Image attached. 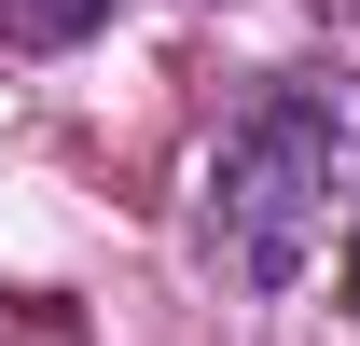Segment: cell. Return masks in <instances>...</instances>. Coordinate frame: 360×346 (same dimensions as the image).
<instances>
[{
	"instance_id": "1",
	"label": "cell",
	"mask_w": 360,
	"mask_h": 346,
	"mask_svg": "<svg viewBox=\"0 0 360 346\" xmlns=\"http://www.w3.org/2000/svg\"><path fill=\"white\" fill-rule=\"evenodd\" d=\"M333 222H360V84L347 70H291L208 139L194 167V263L222 291H291Z\"/></svg>"
},
{
	"instance_id": "2",
	"label": "cell",
	"mask_w": 360,
	"mask_h": 346,
	"mask_svg": "<svg viewBox=\"0 0 360 346\" xmlns=\"http://www.w3.org/2000/svg\"><path fill=\"white\" fill-rule=\"evenodd\" d=\"M111 0H0V56H56V42H84Z\"/></svg>"
},
{
	"instance_id": "3",
	"label": "cell",
	"mask_w": 360,
	"mask_h": 346,
	"mask_svg": "<svg viewBox=\"0 0 360 346\" xmlns=\"http://www.w3.org/2000/svg\"><path fill=\"white\" fill-rule=\"evenodd\" d=\"M347 277H360V222H347Z\"/></svg>"
}]
</instances>
